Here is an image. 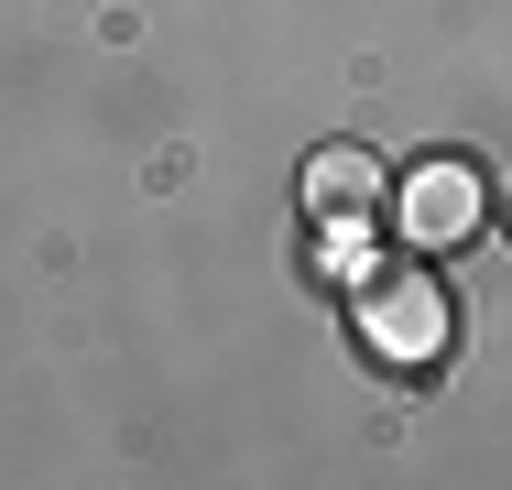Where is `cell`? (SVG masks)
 Returning a JSON list of instances; mask_svg holds the SVG:
<instances>
[{
    "instance_id": "cell-1",
    "label": "cell",
    "mask_w": 512,
    "mask_h": 490,
    "mask_svg": "<svg viewBox=\"0 0 512 490\" xmlns=\"http://www.w3.org/2000/svg\"><path fill=\"white\" fill-rule=\"evenodd\" d=\"M349 327H360V349L382 371H436L447 360V294H436V273H414V262L360 273L349 284Z\"/></svg>"
},
{
    "instance_id": "cell-2",
    "label": "cell",
    "mask_w": 512,
    "mask_h": 490,
    "mask_svg": "<svg viewBox=\"0 0 512 490\" xmlns=\"http://www.w3.org/2000/svg\"><path fill=\"white\" fill-rule=\"evenodd\" d=\"M393 218H404L414 251H458V240L491 218V175H480L469 153H425L404 175V196H393Z\"/></svg>"
},
{
    "instance_id": "cell-3",
    "label": "cell",
    "mask_w": 512,
    "mask_h": 490,
    "mask_svg": "<svg viewBox=\"0 0 512 490\" xmlns=\"http://www.w3.org/2000/svg\"><path fill=\"white\" fill-rule=\"evenodd\" d=\"M306 207L327 218V229H360V218L382 207V164H371L360 142H316L306 153Z\"/></svg>"
}]
</instances>
